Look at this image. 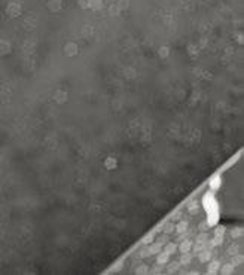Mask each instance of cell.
<instances>
[{"label":"cell","instance_id":"obj_1","mask_svg":"<svg viewBox=\"0 0 244 275\" xmlns=\"http://www.w3.org/2000/svg\"><path fill=\"white\" fill-rule=\"evenodd\" d=\"M202 205L207 211V223L209 226H216L217 225V220H219V210H217V201L214 198L213 192H207L202 198Z\"/></svg>","mask_w":244,"mask_h":275},{"label":"cell","instance_id":"obj_2","mask_svg":"<svg viewBox=\"0 0 244 275\" xmlns=\"http://www.w3.org/2000/svg\"><path fill=\"white\" fill-rule=\"evenodd\" d=\"M8 14L10 17H18L21 14V6L18 3H9L8 5Z\"/></svg>","mask_w":244,"mask_h":275},{"label":"cell","instance_id":"obj_3","mask_svg":"<svg viewBox=\"0 0 244 275\" xmlns=\"http://www.w3.org/2000/svg\"><path fill=\"white\" fill-rule=\"evenodd\" d=\"M210 259H211V251L209 250V248H207V250L204 248V250H201L198 253V260L202 262V263H204V262H209Z\"/></svg>","mask_w":244,"mask_h":275},{"label":"cell","instance_id":"obj_4","mask_svg":"<svg viewBox=\"0 0 244 275\" xmlns=\"http://www.w3.org/2000/svg\"><path fill=\"white\" fill-rule=\"evenodd\" d=\"M191 248H192V241H189V240H185V241L179 245V250H180V253H188Z\"/></svg>","mask_w":244,"mask_h":275},{"label":"cell","instance_id":"obj_5","mask_svg":"<svg viewBox=\"0 0 244 275\" xmlns=\"http://www.w3.org/2000/svg\"><path fill=\"white\" fill-rule=\"evenodd\" d=\"M161 248H162V244H159V242H153L151 247L147 248V251H149V254H158V253H161Z\"/></svg>","mask_w":244,"mask_h":275},{"label":"cell","instance_id":"obj_6","mask_svg":"<svg viewBox=\"0 0 244 275\" xmlns=\"http://www.w3.org/2000/svg\"><path fill=\"white\" fill-rule=\"evenodd\" d=\"M48 8H49L51 10H54V12L60 10V8H61V0H49V2H48Z\"/></svg>","mask_w":244,"mask_h":275},{"label":"cell","instance_id":"obj_7","mask_svg":"<svg viewBox=\"0 0 244 275\" xmlns=\"http://www.w3.org/2000/svg\"><path fill=\"white\" fill-rule=\"evenodd\" d=\"M231 265H232V266L235 268V266H240V265H241V263H243V256H241V254H238V253H237V254H234V256H231Z\"/></svg>","mask_w":244,"mask_h":275},{"label":"cell","instance_id":"obj_8","mask_svg":"<svg viewBox=\"0 0 244 275\" xmlns=\"http://www.w3.org/2000/svg\"><path fill=\"white\" fill-rule=\"evenodd\" d=\"M188 210H189V213H191V214H196V213L200 211V205H198V202H196V201H191V202L188 204Z\"/></svg>","mask_w":244,"mask_h":275},{"label":"cell","instance_id":"obj_9","mask_svg":"<svg viewBox=\"0 0 244 275\" xmlns=\"http://www.w3.org/2000/svg\"><path fill=\"white\" fill-rule=\"evenodd\" d=\"M219 268H220V263L217 262V260H214V262H211L210 265H209L207 272H209V274H216V272L219 271Z\"/></svg>","mask_w":244,"mask_h":275},{"label":"cell","instance_id":"obj_10","mask_svg":"<svg viewBox=\"0 0 244 275\" xmlns=\"http://www.w3.org/2000/svg\"><path fill=\"white\" fill-rule=\"evenodd\" d=\"M170 259V254L168 253H158V265H165L167 262H168Z\"/></svg>","mask_w":244,"mask_h":275},{"label":"cell","instance_id":"obj_11","mask_svg":"<svg viewBox=\"0 0 244 275\" xmlns=\"http://www.w3.org/2000/svg\"><path fill=\"white\" fill-rule=\"evenodd\" d=\"M177 250V244H174V242H167V245H165V248H164V251L165 253H168L170 256L171 254H174Z\"/></svg>","mask_w":244,"mask_h":275},{"label":"cell","instance_id":"obj_12","mask_svg":"<svg viewBox=\"0 0 244 275\" xmlns=\"http://www.w3.org/2000/svg\"><path fill=\"white\" fill-rule=\"evenodd\" d=\"M220 183H222L220 177H219V175H214V177L210 180V187H211V189H219Z\"/></svg>","mask_w":244,"mask_h":275},{"label":"cell","instance_id":"obj_13","mask_svg":"<svg viewBox=\"0 0 244 275\" xmlns=\"http://www.w3.org/2000/svg\"><path fill=\"white\" fill-rule=\"evenodd\" d=\"M179 268H180V262H173V263H170L167 272H168V274H174V272L179 271Z\"/></svg>","mask_w":244,"mask_h":275},{"label":"cell","instance_id":"obj_14","mask_svg":"<svg viewBox=\"0 0 244 275\" xmlns=\"http://www.w3.org/2000/svg\"><path fill=\"white\" fill-rule=\"evenodd\" d=\"M220 271V274H223V275H228V274H231L232 271H234V266L231 265V263H226L225 266H222V269H219Z\"/></svg>","mask_w":244,"mask_h":275},{"label":"cell","instance_id":"obj_15","mask_svg":"<svg viewBox=\"0 0 244 275\" xmlns=\"http://www.w3.org/2000/svg\"><path fill=\"white\" fill-rule=\"evenodd\" d=\"M192 247H194V253H196V254H198V253H200L201 250H204V248H205V242L196 241V244H195V245H192Z\"/></svg>","mask_w":244,"mask_h":275},{"label":"cell","instance_id":"obj_16","mask_svg":"<svg viewBox=\"0 0 244 275\" xmlns=\"http://www.w3.org/2000/svg\"><path fill=\"white\" fill-rule=\"evenodd\" d=\"M174 228H176V226L173 225V223H165V225H164V228H162V231H164V233H167V235H168V233H171L173 232V231H174Z\"/></svg>","mask_w":244,"mask_h":275},{"label":"cell","instance_id":"obj_17","mask_svg":"<svg viewBox=\"0 0 244 275\" xmlns=\"http://www.w3.org/2000/svg\"><path fill=\"white\" fill-rule=\"evenodd\" d=\"M191 260H192V256L185 253V256H182V259H180V265H189Z\"/></svg>","mask_w":244,"mask_h":275},{"label":"cell","instance_id":"obj_18","mask_svg":"<svg viewBox=\"0 0 244 275\" xmlns=\"http://www.w3.org/2000/svg\"><path fill=\"white\" fill-rule=\"evenodd\" d=\"M89 8L94 9V10H98V9H101V0H91Z\"/></svg>","mask_w":244,"mask_h":275},{"label":"cell","instance_id":"obj_19","mask_svg":"<svg viewBox=\"0 0 244 275\" xmlns=\"http://www.w3.org/2000/svg\"><path fill=\"white\" fill-rule=\"evenodd\" d=\"M186 228H188V222H180V223H179L174 229H176L177 232H185Z\"/></svg>","mask_w":244,"mask_h":275},{"label":"cell","instance_id":"obj_20","mask_svg":"<svg viewBox=\"0 0 244 275\" xmlns=\"http://www.w3.org/2000/svg\"><path fill=\"white\" fill-rule=\"evenodd\" d=\"M149 272V269H147V266L146 265H140V266H137V269H135V274H147Z\"/></svg>","mask_w":244,"mask_h":275},{"label":"cell","instance_id":"obj_21","mask_svg":"<svg viewBox=\"0 0 244 275\" xmlns=\"http://www.w3.org/2000/svg\"><path fill=\"white\" fill-rule=\"evenodd\" d=\"M243 235V229L241 228H235V229H232V232H231V236L232 238H238V236H241Z\"/></svg>","mask_w":244,"mask_h":275},{"label":"cell","instance_id":"obj_22","mask_svg":"<svg viewBox=\"0 0 244 275\" xmlns=\"http://www.w3.org/2000/svg\"><path fill=\"white\" fill-rule=\"evenodd\" d=\"M237 253H238V245H231V247L228 248V254H229V256H234Z\"/></svg>","mask_w":244,"mask_h":275},{"label":"cell","instance_id":"obj_23","mask_svg":"<svg viewBox=\"0 0 244 275\" xmlns=\"http://www.w3.org/2000/svg\"><path fill=\"white\" fill-rule=\"evenodd\" d=\"M179 219H182V210H177L171 214V220H179Z\"/></svg>","mask_w":244,"mask_h":275},{"label":"cell","instance_id":"obj_24","mask_svg":"<svg viewBox=\"0 0 244 275\" xmlns=\"http://www.w3.org/2000/svg\"><path fill=\"white\" fill-rule=\"evenodd\" d=\"M128 5H130V2H128V0H119L118 8L119 9H126V8H128Z\"/></svg>","mask_w":244,"mask_h":275},{"label":"cell","instance_id":"obj_25","mask_svg":"<svg viewBox=\"0 0 244 275\" xmlns=\"http://www.w3.org/2000/svg\"><path fill=\"white\" fill-rule=\"evenodd\" d=\"M89 3H91V0H79V6L82 9L89 8Z\"/></svg>","mask_w":244,"mask_h":275},{"label":"cell","instance_id":"obj_26","mask_svg":"<svg viewBox=\"0 0 244 275\" xmlns=\"http://www.w3.org/2000/svg\"><path fill=\"white\" fill-rule=\"evenodd\" d=\"M196 241L200 242H205L207 241V232H201L198 236H196Z\"/></svg>","mask_w":244,"mask_h":275},{"label":"cell","instance_id":"obj_27","mask_svg":"<svg viewBox=\"0 0 244 275\" xmlns=\"http://www.w3.org/2000/svg\"><path fill=\"white\" fill-rule=\"evenodd\" d=\"M214 235L223 236V235H225V228H223V226H219V228H216V231H214Z\"/></svg>","mask_w":244,"mask_h":275},{"label":"cell","instance_id":"obj_28","mask_svg":"<svg viewBox=\"0 0 244 275\" xmlns=\"http://www.w3.org/2000/svg\"><path fill=\"white\" fill-rule=\"evenodd\" d=\"M156 242H159V244H167V242H168V236H167V233H165V235H162V236H159V238L156 240Z\"/></svg>","mask_w":244,"mask_h":275},{"label":"cell","instance_id":"obj_29","mask_svg":"<svg viewBox=\"0 0 244 275\" xmlns=\"http://www.w3.org/2000/svg\"><path fill=\"white\" fill-rule=\"evenodd\" d=\"M109 14H110V15H118V14H119V8H118V6H110V8H109Z\"/></svg>","mask_w":244,"mask_h":275},{"label":"cell","instance_id":"obj_30","mask_svg":"<svg viewBox=\"0 0 244 275\" xmlns=\"http://www.w3.org/2000/svg\"><path fill=\"white\" fill-rule=\"evenodd\" d=\"M153 238H155V233H153V232L149 233V235L144 238V244H151V242L153 241Z\"/></svg>","mask_w":244,"mask_h":275},{"label":"cell","instance_id":"obj_31","mask_svg":"<svg viewBox=\"0 0 244 275\" xmlns=\"http://www.w3.org/2000/svg\"><path fill=\"white\" fill-rule=\"evenodd\" d=\"M209 228H210V226H209V223H207V222H202L201 225H200V231H201V232H205Z\"/></svg>","mask_w":244,"mask_h":275},{"label":"cell","instance_id":"obj_32","mask_svg":"<svg viewBox=\"0 0 244 275\" xmlns=\"http://www.w3.org/2000/svg\"><path fill=\"white\" fill-rule=\"evenodd\" d=\"M106 165H107V168H113L115 165H116V162H115V159H112V158H109L107 159V162H106Z\"/></svg>","mask_w":244,"mask_h":275},{"label":"cell","instance_id":"obj_33","mask_svg":"<svg viewBox=\"0 0 244 275\" xmlns=\"http://www.w3.org/2000/svg\"><path fill=\"white\" fill-rule=\"evenodd\" d=\"M149 254V251L146 250V248H142V250L139 251V257H146Z\"/></svg>","mask_w":244,"mask_h":275},{"label":"cell","instance_id":"obj_34","mask_svg":"<svg viewBox=\"0 0 244 275\" xmlns=\"http://www.w3.org/2000/svg\"><path fill=\"white\" fill-rule=\"evenodd\" d=\"M167 52H168V48H162V49H161V57H165Z\"/></svg>","mask_w":244,"mask_h":275},{"label":"cell","instance_id":"obj_35","mask_svg":"<svg viewBox=\"0 0 244 275\" xmlns=\"http://www.w3.org/2000/svg\"><path fill=\"white\" fill-rule=\"evenodd\" d=\"M149 272H151V274H159L161 269H159V268H155V269H151Z\"/></svg>","mask_w":244,"mask_h":275}]
</instances>
